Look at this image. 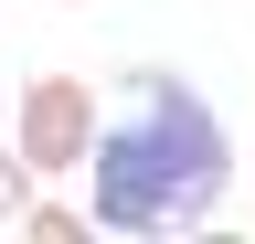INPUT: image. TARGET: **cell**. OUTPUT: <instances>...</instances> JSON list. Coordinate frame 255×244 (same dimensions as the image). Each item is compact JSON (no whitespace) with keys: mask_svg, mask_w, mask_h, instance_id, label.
<instances>
[{"mask_svg":"<svg viewBox=\"0 0 255 244\" xmlns=\"http://www.w3.org/2000/svg\"><path fill=\"white\" fill-rule=\"evenodd\" d=\"M85 180H96V202H85L96 234L149 244V234L213 223L223 191L245 180V149H234V128L213 117V96H202L191 75H170V64H128V96H117L107 128H96Z\"/></svg>","mask_w":255,"mask_h":244,"instance_id":"obj_1","label":"cell"},{"mask_svg":"<svg viewBox=\"0 0 255 244\" xmlns=\"http://www.w3.org/2000/svg\"><path fill=\"white\" fill-rule=\"evenodd\" d=\"M32 191H43V180H32V160L0 138V223H21V212H32Z\"/></svg>","mask_w":255,"mask_h":244,"instance_id":"obj_4","label":"cell"},{"mask_svg":"<svg viewBox=\"0 0 255 244\" xmlns=\"http://www.w3.org/2000/svg\"><path fill=\"white\" fill-rule=\"evenodd\" d=\"M96 128H107V106H96L85 75H32L21 106H11V149L32 160V180H64L96 160Z\"/></svg>","mask_w":255,"mask_h":244,"instance_id":"obj_2","label":"cell"},{"mask_svg":"<svg viewBox=\"0 0 255 244\" xmlns=\"http://www.w3.org/2000/svg\"><path fill=\"white\" fill-rule=\"evenodd\" d=\"M21 234H32V244H85V234H96V212H75V202H43V191H32Z\"/></svg>","mask_w":255,"mask_h":244,"instance_id":"obj_3","label":"cell"},{"mask_svg":"<svg viewBox=\"0 0 255 244\" xmlns=\"http://www.w3.org/2000/svg\"><path fill=\"white\" fill-rule=\"evenodd\" d=\"M245 180H255V138H245Z\"/></svg>","mask_w":255,"mask_h":244,"instance_id":"obj_5","label":"cell"}]
</instances>
